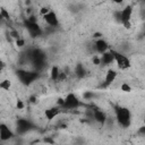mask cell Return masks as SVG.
<instances>
[{"label": "cell", "mask_w": 145, "mask_h": 145, "mask_svg": "<svg viewBox=\"0 0 145 145\" xmlns=\"http://www.w3.org/2000/svg\"><path fill=\"white\" fill-rule=\"evenodd\" d=\"M113 113H114V119L117 125H119L121 128H128L131 125L133 121V117H131V112L127 106H122V105H116L113 109Z\"/></svg>", "instance_id": "cell-1"}, {"label": "cell", "mask_w": 145, "mask_h": 145, "mask_svg": "<svg viewBox=\"0 0 145 145\" xmlns=\"http://www.w3.org/2000/svg\"><path fill=\"white\" fill-rule=\"evenodd\" d=\"M134 14V6L133 5H126L120 11H119V20L123 25L125 28L129 29L131 28V18Z\"/></svg>", "instance_id": "cell-2"}, {"label": "cell", "mask_w": 145, "mask_h": 145, "mask_svg": "<svg viewBox=\"0 0 145 145\" xmlns=\"http://www.w3.org/2000/svg\"><path fill=\"white\" fill-rule=\"evenodd\" d=\"M17 77L22 84L28 86L34 82H36L39 77V72L34 70H28V69H19L17 70Z\"/></svg>", "instance_id": "cell-3"}, {"label": "cell", "mask_w": 145, "mask_h": 145, "mask_svg": "<svg viewBox=\"0 0 145 145\" xmlns=\"http://www.w3.org/2000/svg\"><path fill=\"white\" fill-rule=\"evenodd\" d=\"M111 50H112V53H113V57H114V62H116L118 69L127 70L131 67V61L127 56H125L122 52L117 51L114 49H111Z\"/></svg>", "instance_id": "cell-4"}, {"label": "cell", "mask_w": 145, "mask_h": 145, "mask_svg": "<svg viewBox=\"0 0 145 145\" xmlns=\"http://www.w3.org/2000/svg\"><path fill=\"white\" fill-rule=\"evenodd\" d=\"M82 105V101L77 97L75 93H68L65 99H63V104H62V110H76Z\"/></svg>", "instance_id": "cell-5"}, {"label": "cell", "mask_w": 145, "mask_h": 145, "mask_svg": "<svg viewBox=\"0 0 145 145\" xmlns=\"http://www.w3.org/2000/svg\"><path fill=\"white\" fill-rule=\"evenodd\" d=\"M92 118L101 127H104V125L108 120V114L103 110H101L99 108H94V109H92Z\"/></svg>", "instance_id": "cell-6"}, {"label": "cell", "mask_w": 145, "mask_h": 145, "mask_svg": "<svg viewBox=\"0 0 145 145\" xmlns=\"http://www.w3.org/2000/svg\"><path fill=\"white\" fill-rule=\"evenodd\" d=\"M63 112L62 108L60 105H56V106H51V108H46L44 110V118L48 120V121H51L53 119H56L58 116H60L61 113Z\"/></svg>", "instance_id": "cell-7"}, {"label": "cell", "mask_w": 145, "mask_h": 145, "mask_svg": "<svg viewBox=\"0 0 145 145\" xmlns=\"http://www.w3.org/2000/svg\"><path fill=\"white\" fill-rule=\"evenodd\" d=\"M42 19H43V22L49 26V27H58L59 26V18H58V16H57V14L54 12V11H49L48 14H45L44 16H42Z\"/></svg>", "instance_id": "cell-8"}, {"label": "cell", "mask_w": 145, "mask_h": 145, "mask_svg": "<svg viewBox=\"0 0 145 145\" xmlns=\"http://www.w3.org/2000/svg\"><path fill=\"white\" fill-rule=\"evenodd\" d=\"M11 138H14V131L7 123L2 122L0 126V140L7 142V140H10Z\"/></svg>", "instance_id": "cell-9"}, {"label": "cell", "mask_w": 145, "mask_h": 145, "mask_svg": "<svg viewBox=\"0 0 145 145\" xmlns=\"http://www.w3.org/2000/svg\"><path fill=\"white\" fill-rule=\"evenodd\" d=\"M94 49H95V53H99V54H102L104 52H106L108 50H110V46H109V43L104 40V39H97L94 41Z\"/></svg>", "instance_id": "cell-10"}, {"label": "cell", "mask_w": 145, "mask_h": 145, "mask_svg": "<svg viewBox=\"0 0 145 145\" xmlns=\"http://www.w3.org/2000/svg\"><path fill=\"white\" fill-rule=\"evenodd\" d=\"M118 76V71L112 69V68H109L104 75V79H103V86L106 87V86H110L111 84L114 83L116 78Z\"/></svg>", "instance_id": "cell-11"}, {"label": "cell", "mask_w": 145, "mask_h": 145, "mask_svg": "<svg viewBox=\"0 0 145 145\" xmlns=\"http://www.w3.org/2000/svg\"><path fill=\"white\" fill-rule=\"evenodd\" d=\"M114 62V57H113V53H112V50L110 48V50H108L106 52L102 53L101 54V65H104V66H109L110 63Z\"/></svg>", "instance_id": "cell-12"}, {"label": "cell", "mask_w": 145, "mask_h": 145, "mask_svg": "<svg viewBox=\"0 0 145 145\" xmlns=\"http://www.w3.org/2000/svg\"><path fill=\"white\" fill-rule=\"evenodd\" d=\"M61 70L58 66H52L51 69H50V79L52 82H57L58 78H59V75H60Z\"/></svg>", "instance_id": "cell-13"}, {"label": "cell", "mask_w": 145, "mask_h": 145, "mask_svg": "<svg viewBox=\"0 0 145 145\" xmlns=\"http://www.w3.org/2000/svg\"><path fill=\"white\" fill-rule=\"evenodd\" d=\"M0 16H1V18L2 19H5V20H10V15H9V11L6 9V8H1V10H0Z\"/></svg>", "instance_id": "cell-14"}, {"label": "cell", "mask_w": 145, "mask_h": 145, "mask_svg": "<svg viewBox=\"0 0 145 145\" xmlns=\"http://www.w3.org/2000/svg\"><path fill=\"white\" fill-rule=\"evenodd\" d=\"M10 85H11V83H10L9 79H3V80L1 82V84H0V87H1L2 91H9Z\"/></svg>", "instance_id": "cell-15"}, {"label": "cell", "mask_w": 145, "mask_h": 145, "mask_svg": "<svg viewBox=\"0 0 145 145\" xmlns=\"http://www.w3.org/2000/svg\"><path fill=\"white\" fill-rule=\"evenodd\" d=\"M15 44H16V46L17 48H24L25 45H26V40L24 39V37H19V39H17V40H15Z\"/></svg>", "instance_id": "cell-16"}, {"label": "cell", "mask_w": 145, "mask_h": 145, "mask_svg": "<svg viewBox=\"0 0 145 145\" xmlns=\"http://www.w3.org/2000/svg\"><path fill=\"white\" fill-rule=\"evenodd\" d=\"M120 89H121L122 92L129 93V92H131V86H130L129 84H127V83H122V84L120 85Z\"/></svg>", "instance_id": "cell-17"}, {"label": "cell", "mask_w": 145, "mask_h": 145, "mask_svg": "<svg viewBox=\"0 0 145 145\" xmlns=\"http://www.w3.org/2000/svg\"><path fill=\"white\" fill-rule=\"evenodd\" d=\"M49 11H51V9H50L49 7H45V6H44V7H42V8L40 9V14H41L42 16H44V15H45V14H48Z\"/></svg>", "instance_id": "cell-18"}, {"label": "cell", "mask_w": 145, "mask_h": 145, "mask_svg": "<svg viewBox=\"0 0 145 145\" xmlns=\"http://www.w3.org/2000/svg\"><path fill=\"white\" fill-rule=\"evenodd\" d=\"M16 106H17L18 110H23V109L25 108V104H24V102H23L22 100H17V102H16Z\"/></svg>", "instance_id": "cell-19"}, {"label": "cell", "mask_w": 145, "mask_h": 145, "mask_svg": "<svg viewBox=\"0 0 145 145\" xmlns=\"http://www.w3.org/2000/svg\"><path fill=\"white\" fill-rule=\"evenodd\" d=\"M101 37H102V33H100V32L93 34V39L94 40H97V39H101Z\"/></svg>", "instance_id": "cell-20"}, {"label": "cell", "mask_w": 145, "mask_h": 145, "mask_svg": "<svg viewBox=\"0 0 145 145\" xmlns=\"http://www.w3.org/2000/svg\"><path fill=\"white\" fill-rule=\"evenodd\" d=\"M123 1H125V0H111V2L114 3V5H122Z\"/></svg>", "instance_id": "cell-21"}, {"label": "cell", "mask_w": 145, "mask_h": 145, "mask_svg": "<svg viewBox=\"0 0 145 145\" xmlns=\"http://www.w3.org/2000/svg\"><path fill=\"white\" fill-rule=\"evenodd\" d=\"M144 123H145V118H144Z\"/></svg>", "instance_id": "cell-22"}, {"label": "cell", "mask_w": 145, "mask_h": 145, "mask_svg": "<svg viewBox=\"0 0 145 145\" xmlns=\"http://www.w3.org/2000/svg\"><path fill=\"white\" fill-rule=\"evenodd\" d=\"M143 1H144V3H145V0H143Z\"/></svg>", "instance_id": "cell-23"}]
</instances>
